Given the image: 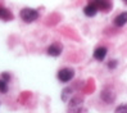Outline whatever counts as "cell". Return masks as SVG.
I'll return each instance as SVG.
<instances>
[{
    "instance_id": "obj_1",
    "label": "cell",
    "mask_w": 127,
    "mask_h": 113,
    "mask_svg": "<svg viewBox=\"0 0 127 113\" xmlns=\"http://www.w3.org/2000/svg\"><path fill=\"white\" fill-rule=\"evenodd\" d=\"M19 17L25 22H27V23H31V22H33L39 18V12L32 9V8H23L19 13Z\"/></svg>"
},
{
    "instance_id": "obj_2",
    "label": "cell",
    "mask_w": 127,
    "mask_h": 113,
    "mask_svg": "<svg viewBox=\"0 0 127 113\" xmlns=\"http://www.w3.org/2000/svg\"><path fill=\"white\" fill-rule=\"evenodd\" d=\"M74 77V71L72 68H62L58 72V80L61 82H68Z\"/></svg>"
},
{
    "instance_id": "obj_3",
    "label": "cell",
    "mask_w": 127,
    "mask_h": 113,
    "mask_svg": "<svg viewBox=\"0 0 127 113\" xmlns=\"http://www.w3.org/2000/svg\"><path fill=\"white\" fill-rule=\"evenodd\" d=\"M100 98L105 103L110 104V103H113L116 100V94H114L113 90H110V89H104L101 91V94H100Z\"/></svg>"
},
{
    "instance_id": "obj_4",
    "label": "cell",
    "mask_w": 127,
    "mask_h": 113,
    "mask_svg": "<svg viewBox=\"0 0 127 113\" xmlns=\"http://www.w3.org/2000/svg\"><path fill=\"white\" fill-rule=\"evenodd\" d=\"M62 50H63L62 44H58V42H55V44H51L50 46L48 48L46 53H48L49 55H51V57H59V55L62 54Z\"/></svg>"
},
{
    "instance_id": "obj_5",
    "label": "cell",
    "mask_w": 127,
    "mask_h": 113,
    "mask_svg": "<svg viewBox=\"0 0 127 113\" xmlns=\"http://www.w3.org/2000/svg\"><path fill=\"white\" fill-rule=\"evenodd\" d=\"M98 8H96V5L94 3H90L89 5H86L85 8H84V13H85V16L87 17H94L96 16V13H98Z\"/></svg>"
},
{
    "instance_id": "obj_6",
    "label": "cell",
    "mask_w": 127,
    "mask_h": 113,
    "mask_svg": "<svg viewBox=\"0 0 127 113\" xmlns=\"http://www.w3.org/2000/svg\"><path fill=\"white\" fill-rule=\"evenodd\" d=\"M91 3H94L99 10H108L110 8V3L108 0H93Z\"/></svg>"
},
{
    "instance_id": "obj_7",
    "label": "cell",
    "mask_w": 127,
    "mask_h": 113,
    "mask_svg": "<svg viewBox=\"0 0 127 113\" xmlns=\"http://www.w3.org/2000/svg\"><path fill=\"white\" fill-rule=\"evenodd\" d=\"M127 23V12H123L121 14H118V16L114 18V25L118 26V27H122Z\"/></svg>"
},
{
    "instance_id": "obj_8",
    "label": "cell",
    "mask_w": 127,
    "mask_h": 113,
    "mask_svg": "<svg viewBox=\"0 0 127 113\" xmlns=\"http://www.w3.org/2000/svg\"><path fill=\"white\" fill-rule=\"evenodd\" d=\"M105 55H107V48L100 46V48H96L94 51V58L96 61H104Z\"/></svg>"
},
{
    "instance_id": "obj_9",
    "label": "cell",
    "mask_w": 127,
    "mask_h": 113,
    "mask_svg": "<svg viewBox=\"0 0 127 113\" xmlns=\"http://www.w3.org/2000/svg\"><path fill=\"white\" fill-rule=\"evenodd\" d=\"M0 19H3V21H12L13 19V14L10 13L9 9L0 6Z\"/></svg>"
},
{
    "instance_id": "obj_10",
    "label": "cell",
    "mask_w": 127,
    "mask_h": 113,
    "mask_svg": "<svg viewBox=\"0 0 127 113\" xmlns=\"http://www.w3.org/2000/svg\"><path fill=\"white\" fill-rule=\"evenodd\" d=\"M8 91V81L5 80H0V93H6Z\"/></svg>"
},
{
    "instance_id": "obj_11",
    "label": "cell",
    "mask_w": 127,
    "mask_h": 113,
    "mask_svg": "<svg viewBox=\"0 0 127 113\" xmlns=\"http://www.w3.org/2000/svg\"><path fill=\"white\" fill-rule=\"evenodd\" d=\"M122 112H127V104L119 105V107L116 108V113H122Z\"/></svg>"
},
{
    "instance_id": "obj_12",
    "label": "cell",
    "mask_w": 127,
    "mask_h": 113,
    "mask_svg": "<svg viewBox=\"0 0 127 113\" xmlns=\"http://www.w3.org/2000/svg\"><path fill=\"white\" fill-rule=\"evenodd\" d=\"M1 78L9 82V80H10V75H9V73H5V72H4V73H1Z\"/></svg>"
},
{
    "instance_id": "obj_13",
    "label": "cell",
    "mask_w": 127,
    "mask_h": 113,
    "mask_svg": "<svg viewBox=\"0 0 127 113\" xmlns=\"http://www.w3.org/2000/svg\"><path fill=\"white\" fill-rule=\"evenodd\" d=\"M108 67L112 70V68H116L117 67V61H110L109 63H108Z\"/></svg>"
},
{
    "instance_id": "obj_14",
    "label": "cell",
    "mask_w": 127,
    "mask_h": 113,
    "mask_svg": "<svg viewBox=\"0 0 127 113\" xmlns=\"http://www.w3.org/2000/svg\"><path fill=\"white\" fill-rule=\"evenodd\" d=\"M125 1H126V3H127V0H125Z\"/></svg>"
}]
</instances>
